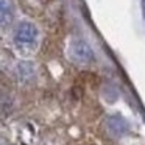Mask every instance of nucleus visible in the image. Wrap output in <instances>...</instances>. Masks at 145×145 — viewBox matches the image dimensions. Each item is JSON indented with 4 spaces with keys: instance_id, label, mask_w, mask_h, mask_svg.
Returning a JSON list of instances; mask_svg holds the SVG:
<instances>
[{
    "instance_id": "1",
    "label": "nucleus",
    "mask_w": 145,
    "mask_h": 145,
    "mask_svg": "<svg viewBox=\"0 0 145 145\" xmlns=\"http://www.w3.org/2000/svg\"><path fill=\"white\" fill-rule=\"evenodd\" d=\"M38 31L31 24H20L16 31V44L19 47H31L36 41Z\"/></svg>"
},
{
    "instance_id": "2",
    "label": "nucleus",
    "mask_w": 145,
    "mask_h": 145,
    "mask_svg": "<svg viewBox=\"0 0 145 145\" xmlns=\"http://www.w3.org/2000/svg\"><path fill=\"white\" fill-rule=\"evenodd\" d=\"M69 53H70V56L75 61H78V63H89V61H92V58H94L92 56V50L81 41L73 42V44L70 45Z\"/></svg>"
},
{
    "instance_id": "3",
    "label": "nucleus",
    "mask_w": 145,
    "mask_h": 145,
    "mask_svg": "<svg viewBox=\"0 0 145 145\" xmlns=\"http://www.w3.org/2000/svg\"><path fill=\"white\" fill-rule=\"evenodd\" d=\"M142 13H144V17H145V0H142Z\"/></svg>"
},
{
    "instance_id": "4",
    "label": "nucleus",
    "mask_w": 145,
    "mask_h": 145,
    "mask_svg": "<svg viewBox=\"0 0 145 145\" xmlns=\"http://www.w3.org/2000/svg\"><path fill=\"white\" fill-rule=\"evenodd\" d=\"M42 2H48V0H42Z\"/></svg>"
}]
</instances>
